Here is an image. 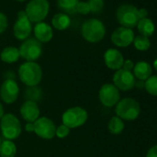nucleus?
I'll use <instances>...</instances> for the list:
<instances>
[{"label": "nucleus", "instance_id": "c9c22d12", "mask_svg": "<svg viewBox=\"0 0 157 157\" xmlns=\"http://www.w3.org/2000/svg\"><path fill=\"white\" fill-rule=\"evenodd\" d=\"M3 116H4V107L1 105V103H0V119L3 117Z\"/></svg>", "mask_w": 157, "mask_h": 157}, {"label": "nucleus", "instance_id": "c756f323", "mask_svg": "<svg viewBox=\"0 0 157 157\" xmlns=\"http://www.w3.org/2000/svg\"><path fill=\"white\" fill-rule=\"evenodd\" d=\"M68 134H69V128L67 127H66L65 125H60L59 127L56 128V137H58L60 139H64Z\"/></svg>", "mask_w": 157, "mask_h": 157}, {"label": "nucleus", "instance_id": "9d476101", "mask_svg": "<svg viewBox=\"0 0 157 157\" xmlns=\"http://www.w3.org/2000/svg\"><path fill=\"white\" fill-rule=\"evenodd\" d=\"M99 99L103 105L112 107L120 101L119 90L111 83L104 84L99 91Z\"/></svg>", "mask_w": 157, "mask_h": 157}, {"label": "nucleus", "instance_id": "6e6552de", "mask_svg": "<svg viewBox=\"0 0 157 157\" xmlns=\"http://www.w3.org/2000/svg\"><path fill=\"white\" fill-rule=\"evenodd\" d=\"M19 51L20 56L27 62H34L43 54L42 43L35 38H28L21 44Z\"/></svg>", "mask_w": 157, "mask_h": 157}, {"label": "nucleus", "instance_id": "f03ea898", "mask_svg": "<svg viewBox=\"0 0 157 157\" xmlns=\"http://www.w3.org/2000/svg\"><path fill=\"white\" fill-rule=\"evenodd\" d=\"M82 37L90 43H98L105 35V27L104 23L97 19L86 21L82 27Z\"/></svg>", "mask_w": 157, "mask_h": 157}, {"label": "nucleus", "instance_id": "20e7f679", "mask_svg": "<svg viewBox=\"0 0 157 157\" xmlns=\"http://www.w3.org/2000/svg\"><path fill=\"white\" fill-rule=\"evenodd\" d=\"M117 20L122 27L132 29L137 26L140 19L138 9L130 4H123L118 7L116 12Z\"/></svg>", "mask_w": 157, "mask_h": 157}, {"label": "nucleus", "instance_id": "6ab92c4d", "mask_svg": "<svg viewBox=\"0 0 157 157\" xmlns=\"http://www.w3.org/2000/svg\"><path fill=\"white\" fill-rule=\"evenodd\" d=\"M0 57H1V60L5 63H8V64L15 63L21 57L20 51L17 47L8 46L2 50L1 54H0Z\"/></svg>", "mask_w": 157, "mask_h": 157}, {"label": "nucleus", "instance_id": "f3484780", "mask_svg": "<svg viewBox=\"0 0 157 157\" xmlns=\"http://www.w3.org/2000/svg\"><path fill=\"white\" fill-rule=\"evenodd\" d=\"M35 39L40 43H48L53 38L54 33L52 27L45 22H38L34 27Z\"/></svg>", "mask_w": 157, "mask_h": 157}, {"label": "nucleus", "instance_id": "4c0bfd02", "mask_svg": "<svg viewBox=\"0 0 157 157\" xmlns=\"http://www.w3.org/2000/svg\"><path fill=\"white\" fill-rule=\"evenodd\" d=\"M16 1H19V2H24L26 0H16Z\"/></svg>", "mask_w": 157, "mask_h": 157}, {"label": "nucleus", "instance_id": "423d86ee", "mask_svg": "<svg viewBox=\"0 0 157 157\" xmlns=\"http://www.w3.org/2000/svg\"><path fill=\"white\" fill-rule=\"evenodd\" d=\"M88 119L87 111L80 106H75L66 110L62 116L63 125L70 128L82 126Z\"/></svg>", "mask_w": 157, "mask_h": 157}, {"label": "nucleus", "instance_id": "58836bf2", "mask_svg": "<svg viewBox=\"0 0 157 157\" xmlns=\"http://www.w3.org/2000/svg\"><path fill=\"white\" fill-rule=\"evenodd\" d=\"M1 142H2V140H1V138H0V145H1Z\"/></svg>", "mask_w": 157, "mask_h": 157}, {"label": "nucleus", "instance_id": "a878e982", "mask_svg": "<svg viewBox=\"0 0 157 157\" xmlns=\"http://www.w3.org/2000/svg\"><path fill=\"white\" fill-rule=\"evenodd\" d=\"M133 44L135 48L139 51H147L151 46V42L149 38L142 35H138L134 37Z\"/></svg>", "mask_w": 157, "mask_h": 157}, {"label": "nucleus", "instance_id": "c85d7f7f", "mask_svg": "<svg viewBox=\"0 0 157 157\" xmlns=\"http://www.w3.org/2000/svg\"><path fill=\"white\" fill-rule=\"evenodd\" d=\"M77 13H80L82 15H87L89 14L90 11V8L88 5V2L85 1H78V5H77V10H76Z\"/></svg>", "mask_w": 157, "mask_h": 157}, {"label": "nucleus", "instance_id": "5701e85b", "mask_svg": "<svg viewBox=\"0 0 157 157\" xmlns=\"http://www.w3.org/2000/svg\"><path fill=\"white\" fill-rule=\"evenodd\" d=\"M57 7L63 11V13L69 15L77 13V5L78 0H57Z\"/></svg>", "mask_w": 157, "mask_h": 157}, {"label": "nucleus", "instance_id": "2f4dec72", "mask_svg": "<svg viewBox=\"0 0 157 157\" xmlns=\"http://www.w3.org/2000/svg\"><path fill=\"white\" fill-rule=\"evenodd\" d=\"M123 69H125V70H128V71H131L132 69H133V67H134V63L131 61V60H129V59H128V60H125L124 61V64H123Z\"/></svg>", "mask_w": 157, "mask_h": 157}, {"label": "nucleus", "instance_id": "aec40b11", "mask_svg": "<svg viewBox=\"0 0 157 157\" xmlns=\"http://www.w3.org/2000/svg\"><path fill=\"white\" fill-rule=\"evenodd\" d=\"M70 22H71V21H70L69 16L63 12L56 14L52 20L53 27L58 31H64V30L67 29L70 26Z\"/></svg>", "mask_w": 157, "mask_h": 157}, {"label": "nucleus", "instance_id": "473e14b6", "mask_svg": "<svg viewBox=\"0 0 157 157\" xmlns=\"http://www.w3.org/2000/svg\"><path fill=\"white\" fill-rule=\"evenodd\" d=\"M146 157H157V145H154L149 149Z\"/></svg>", "mask_w": 157, "mask_h": 157}, {"label": "nucleus", "instance_id": "4be33fe9", "mask_svg": "<svg viewBox=\"0 0 157 157\" xmlns=\"http://www.w3.org/2000/svg\"><path fill=\"white\" fill-rule=\"evenodd\" d=\"M17 153L16 144L10 140H5L0 145V157H15Z\"/></svg>", "mask_w": 157, "mask_h": 157}, {"label": "nucleus", "instance_id": "412c9836", "mask_svg": "<svg viewBox=\"0 0 157 157\" xmlns=\"http://www.w3.org/2000/svg\"><path fill=\"white\" fill-rule=\"evenodd\" d=\"M137 28H138V31L140 33V35L145 36L147 38L151 36L155 31L154 23L152 22L151 20H150L148 18L140 20L137 24Z\"/></svg>", "mask_w": 157, "mask_h": 157}, {"label": "nucleus", "instance_id": "9b49d317", "mask_svg": "<svg viewBox=\"0 0 157 157\" xmlns=\"http://www.w3.org/2000/svg\"><path fill=\"white\" fill-rule=\"evenodd\" d=\"M32 33V22L27 17L24 10H21L18 13V20L13 27L14 36L18 40H26L29 38Z\"/></svg>", "mask_w": 157, "mask_h": 157}, {"label": "nucleus", "instance_id": "bb28decb", "mask_svg": "<svg viewBox=\"0 0 157 157\" xmlns=\"http://www.w3.org/2000/svg\"><path fill=\"white\" fill-rule=\"evenodd\" d=\"M146 91L153 96H157V75L151 76L144 83Z\"/></svg>", "mask_w": 157, "mask_h": 157}, {"label": "nucleus", "instance_id": "f8f14e48", "mask_svg": "<svg viewBox=\"0 0 157 157\" xmlns=\"http://www.w3.org/2000/svg\"><path fill=\"white\" fill-rule=\"evenodd\" d=\"M113 82L118 90L124 92L133 89L136 85L135 77L131 73V71H128L123 68L117 70V72L114 74Z\"/></svg>", "mask_w": 157, "mask_h": 157}, {"label": "nucleus", "instance_id": "f704fd0d", "mask_svg": "<svg viewBox=\"0 0 157 157\" xmlns=\"http://www.w3.org/2000/svg\"><path fill=\"white\" fill-rule=\"evenodd\" d=\"M25 130L28 132H33V123H27L25 126Z\"/></svg>", "mask_w": 157, "mask_h": 157}, {"label": "nucleus", "instance_id": "72a5a7b5", "mask_svg": "<svg viewBox=\"0 0 157 157\" xmlns=\"http://www.w3.org/2000/svg\"><path fill=\"white\" fill-rule=\"evenodd\" d=\"M138 16H139V19L140 20H142V19L147 18V16H148L147 10L146 9H140V10H138Z\"/></svg>", "mask_w": 157, "mask_h": 157}, {"label": "nucleus", "instance_id": "e433bc0d", "mask_svg": "<svg viewBox=\"0 0 157 157\" xmlns=\"http://www.w3.org/2000/svg\"><path fill=\"white\" fill-rule=\"evenodd\" d=\"M153 67L155 68V70L157 71V58L154 60V62H153Z\"/></svg>", "mask_w": 157, "mask_h": 157}, {"label": "nucleus", "instance_id": "2eb2a0df", "mask_svg": "<svg viewBox=\"0 0 157 157\" xmlns=\"http://www.w3.org/2000/svg\"><path fill=\"white\" fill-rule=\"evenodd\" d=\"M104 59L106 67L113 70H118L122 68L125 61L123 55L118 50L114 48H109L105 51L104 55Z\"/></svg>", "mask_w": 157, "mask_h": 157}, {"label": "nucleus", "instance_id": "a211bd4d", "mask_svg": "<svg viewBox=\"0 0 157 157\" xmlns=\"http://www.w3.org/2000/svg\"><path fill=\"white\" fill-rule=\"evenodd\" d=\"M134 77L140 81H145L151 76V67L148 62L140 61L133 67Z\"/></svg>", "mask_w": 157, "mask_h": 157}, {"label": "nucleus", "instance_id": "7c9ffc66", "mask_svg": "<svg viewBox=\"0 0 157 157\" xmlns=\"http://www.w3.org/2000/svg\"><path fill=\"white\" fill-rule=\"evenodd\" d=\"M8 28V18L0 11V33H3Z\"/></svg>", "mask_w": 157, "mask_h": 157}, {"label": "nucleus", "instance_id": "cd10ccee", "mask_svg": "<svg viewBox=\"0 0 157 157\" xmlns=\"http://www.w3.org/2000/svg\"><path fill=\"white\" fill-rule=\"evenodd\" d=\"M88 5L90 8V11L96 14V13H100L105 6V2L104 0H88Z\"/></svg>", "mask_w": 157, "mask_h": 157}, {"label": "nucleus", "instance_id": "4468645a", "mask_svg": "<svg viewBox=\"0 0 157 157\" xmlns=\"http://www.w3.org/2000/svg\"><path fill=\"white\" fill-rule=\"evenodd\" d=\"M134 37V33L131 29L118 27L113 32L111 35V41L118 47H127L133 43Z\"/></svg>", "mask_w": 157, "mask_h": 157}, {"label": "nucleus", "instance_id": "7ed1b4c3", "mask_svg": "<svg viewBox=\"0 0 157 157\" xmlns=\"http://www.w3.org/2000/svg\"><path fill=\"white\" fill-rule=\"evenodd\" d=\"M50 5L47 0H31L27 4L25 13L31 22H42L49 13Z\"/></svg>", "mask_w": 157, "mask_h": 157}, {"label": "nucleus", "instance_id": "f257e3e1", "mask_svg": "<svg viewBox=\"0 0 157 157\" xmlns=\"http://www.w3.org/2000/svg\"><path fill=\"white\" fill-rule=\"evenodd\" d=\"M20 80L28 87L37 86L43 78V70L36 62H25L19 68Z\"/></svg>", "mask_w": 157, "mask_h": 157}, {"label": "nucleus", "instance_id": "ddd939ff", "mask_svg": "<svg viewBox=\"0 0 157 157\" xmlns=\"http://www.w3.org/2000/svg\"><path fill=\"white\" fill-rule=\"evenodd\" d=\"M20 88L15 80H6L0 87V97L6 104H13L19 97Z\"/></svg>", "mask_w": 157, "mask_h": 157}, {"label": "nucleus", "instance_id": "dca6fc26", "mask_svg": "<svg viewBox=\"0 0 157 157\" xmlns=\"http://www.w3.org/2000/svg\"><path fill=\"white\" fill-rule=\"evenodd\" d=\"M21 115L28 123H33L39 118L40 109L37 103L32 101H26L21 107Z\"/></svg>", "mask_w": 157, "mask_h": 157}, {"label": "nucleus", "instance_id": "b1692460", "mask_svg": "<svg viewBox=\"0 0 157 157\" xmlns=\"http://www.w3.org/2000/svg\"><path fill=\"white\" fill-rule=\"evenodd\" d=\"M42 96H43L42 89L37 86L28 87L24 93V97L26 101H32L34 103L39 102L42 99Z\"/></svg>", "mask_w": 157, "mask_h": 157}, {"label": "nucleus", "instance_id": "1a4fd4ad", "mask_svg": "<svg viewBox=\"0 0 157 157\" xmlns=\"http://www.w3.org/2000/svg\"><path fill=\"white\" fill-rule=\"evenodd\" d=\"M33 132H35V134L42 139L51 140L56 136V127L55 123L48 117H39L33 123Z\"/></svg>", "mask_w": 157, "mask_h": 157}, {"label": "nucleus", "instance_id": "0eeeda50", "mask_svg": "<svg viewBox=\"0 0 157 157\" xmlns=\"http://www.w3.org/2000/svg\"><path fill=\"white\" fill-rule=\"evenodd\" d=\"M0 127L3 136L10 140L17 139L21 133V124L13 114H6L0 119Z\"/></svg>", "mask_w": 157, "mask_h": 157}, {"label": "nucleus", "instance_id": "39448f33", "mask_svg": "<svg viewBox=\"0 0 157 157\" xmlns=\"http://www.w3.org/2000/svg\"><path fill=\"white\" fill-rule=\"evenodd\" d=\"M117 117L121 119L131 121L135 120L140 113L139 103L132 98H124L119 101L116 107Z\"/></svg>", "mask_w": 157, "mask_h": 157}, {"label": "nucleus", "instance_id": "393cba45", "mask_svg": "<svg viewBox=\"0 0 157 157\" xmlns=\"http://www.w3.org/2000/svg\"><path fill=\"white\" fill-rule=\"evenodd\" d=\"M124 122L118 117H113L108 123V130L114 135L120 134L124 129Z\"/></svg>", "mask_w": 157, "mask_h": 157}]
</instances>
